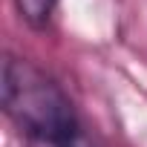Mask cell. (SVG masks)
<instances>
[{
	"label": "cell",
	"instance_id": "6da1fadb",
	"mask_svg": "<svg viewBox=\"0 0 147 147\" xmlns=\"http://www.w3.org/2000/svg\"><path fill=\"white\" fill-rule=\"evenodd\" d=\"M0 87L3 110L29 147H95L69 95L32 61L6 55Z\"/></svg>",
	"mask_w": 147,
	"mask_h": 147
},
{
	"label": "cell",
	"instance_id": "7a4b0ae2",
	"mask_svg": "<svg viewBox=\"0 0 147 147\" xmlns=\"http://www.w3.org/2000/svg\"><path fill=\"white\" fill-rule=\"evenodd\" d=\"M55 6H58V0H15L18 15L35 29H40V26H46L52 20Z\"/></svg>",
	"mask_w": 147,
	"mask_h": 147
}]
</instances>
